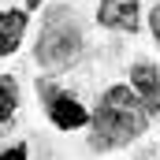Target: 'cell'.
Instances as JSON below:
<instances>
[{
	"mask_svg": "<svg viewBox=\"0 0 160 160\" xmlns=\"http://www.w3.org/2000/svg\"><path fill=\"white\" fill-rule=\"evenodd\" d=\"M145 119H149V112L138 101V93L127 89V86H112L101 97V108L93 116V130H97L93 134V145L97 149L123 145V142H130V138H138L145 130Z\"/></svg>",
	"mask_w": 160,
	"mask_h": 160,
	"instance_id": "1",
	"label": "cell"
},
{
	"mask_svg": "<svg viewBox=\"0 0 160 160\" xmlns=\"http://www.w3.org/2000/svg\"><path fill=\"white\" fill-rule=\"evenodd\" d=\"M82 48V30L78 22L67 15V8H52L45 15V26H41L38 38V60L45 67H67Z\"/></svg>",
	"mask_w": 160,
	"mask_h": 160,
	"instance_id": "2",
	"label": "cell"
},
{
	"mask_svg": "<svg viewBox=\"0 0 160 160\" xmlns=\"http://www.w3.org/2000/svg\"><path fill=\"white\" fill-rule=\"evenodd\" d=\"M38 89L45 93L48 116H52V123H56L60 130H75V127H86V123H89L86 108H82L71 93H60V89H52V86H38Z\"/></svg>",
	"mask_w": 160,
	"mask_h": 160,
	"instance_id": "3",
	"label": "cell"
},
{
	"mask_svg": "<svg viewBox=\"0 0 160 160\" xmlns=\"http://www.w3.org/2000/svg\"><path fill=\"white\" fill-rule=\"evenodd\" d=\"M97 19L112 30H138V0H101Z\"/></svg>",
	"mask_w": 160,
	"mask_h": 160,
	"instance_id": "4",
	"label": "cell"
},
{
	"mask_svg": "<svg viewBox=\"0 0 160 160\" xmlns=\"http://www.w3.org/2000/svg\"><path fill=\"white\" fill-rule=\"evenodd\" d=\"M130 86L142 93V104H145L149 116L160 112V75H157V67H149V63H134V67H130Z\"/></svg>",
	"mask_w": 160,
	"mask_h": 160,
	"instance_id": "5",
	"label": "cell"
},
{
	"mask_svg": "<svg viewBox=\"0 0 160 160\" xmlns=\"http://www.w3.org/2000/svg\"><path fill=\"white\" fill-rule=\"evenodd\" d=\"M22 30H26V15L22 11H0V56L19 48Z\"/></svg>",
	"mask_w": 160,
	"mask_h": 160,
	"instance_id": "6",
	"label": "cell"
},
{
	"mask_svg": "<svg viewBox=\"0 0 160 160\" xmlns=\"http://www.w3.org/2000/svg\"><path fill=\"white\" fill-rule=\"evenodd\" d=\"M15 104H19V86H15L11 75H0V127H8Z\"/></svg>",
	"mask_w": 160,
	"mask_h": 160,
	"instance_id": "7",
	"label": "cell"
},
{
	"mask_svg": "<svg viewBox=\"0 0 160 160\" xmlns=\"http://www.w3.org/2000/svg\"><path fill=\"white\" fill-rule=\"evenodd\" d=\"M0 160H26V145H11V149H0Z\"/></svg>",
	"mask_w": 160,
	"mask_h": 160,
	"instance_id": "8",
	"label": "cell"
},
{
	"mask_svg": "<svg viewBox=\"0 0 160 160\" xmlns=\"http://www.w3.org/2000/svg\"><path fill=\"white\" fill-rule=\"evenodd\" d=\"M149 26H153V34H157V41H160V8L149 15Z\"/></svg>",
	"mask_w": 160,
	"mask_h": 160,
	"instance_id": "9",
	"label": "cell"
},
{
	"mask_svg": "<svg viewBox=\"0 0 160 160\" xmlns=\"http://www.w3.org/2000/svg\"><path fill=\"white\" fill-rule=\"evenodd\" d=\"M26 4H30V8H38V4H41V0H26Z\"/></svg>",
	"mask_w": 160,
	"mask_h": 160,
	"instance_id": "10",
	"label": "cell"
}]
</instances>
